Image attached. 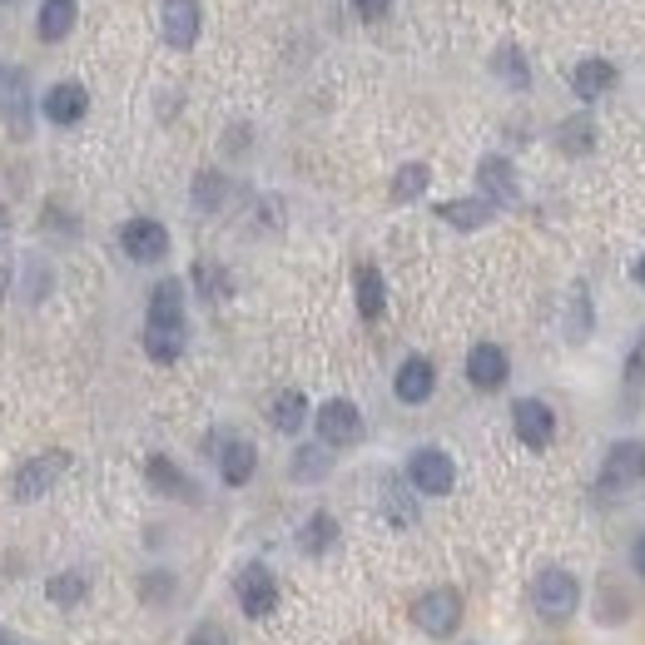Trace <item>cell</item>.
Instances as JSON below:
<instances>
[{
	"mask_svg": "<svg viewBox=\"0 0 645 645\" xmlns=\"http://www.w3.org/2000/svg\"><path fill=\"white\" fill-rule=\"evenodd\" d=\"M631 561H635V571L645 576V531H641V541H635V556H631Z\"/></svg>",
	"mask_w": 645,
	"mask_h": 645,
	"instance_id": "74e56055",
	"label": "cell"
},
{
	"mask_svg": "<svg viewBox=\"0 0 645 645\" xmlns=\"http://www.w3.org/2000/svg\"><path fill=\"white\" fill-rule=\"evenodd\" d=\"M45 119L50 125H80L85 119V109H90V90L85 85H75V80H60V85H50L45 90Z\"/></svg>",
	"mask_w": 645,
	"mask_h": 645,
	"instance_id": "8fae6325",
	"label": "cell"
},
{
	"mask_svg": "<svg viewBox=\"0 0 645 645\" xmlns=\"http://www.w3.org/2000/svg\"><path fill=\"white\" fill-rule=\"evenodd\" d=\"M531 606H537L541 621L566 625L571 615H576V606H580V580L571 576V571H561V566L541 571V576L531 580Z\"/></svg>",
	"mask_w": 645,
	"mask_h": 645,
	"instance_id": "6da1fadb",
	"label": "cell"
},
{
	"mask_svg": "<svg viewBox=\"0 0 645 645\" xmlns=\"http://www.w3.org/2000/svg\"><path fill=\"white\" fill-rule=\"evenodd\" d=\"M412 621H418L422 635H432V641H447V635L462 625V596L452 591V586H437V591L418 596V606H412Z\"/></svg>",
	"mask_w": 645,
	"mask_h": 645,
	"instance_id": "3957f363",
	"label": "cell"
},
{
	"mask_svg": "<svg viewBox=\"0 0 645 645\" xmlns=\"http://www.w3.org/2000/svg\"><path fill=\"white\" fill-rule=\"evenodd\" d=\"M119 248H125L134 263H160V258L169 254V228H164L160 219H129V224L119 228Z\"/></svg>",
	"mask_w": 645,
	"mask_h": 645,
	"instance_id": "52a82bcc",
	"label": "cell"
},
{
	"mask_svg": "<svg viewBox=\"0 0 645 645\" xmlns=\"http://www.w3.org/2000/svg\"><path fill=\"white\" fill-rule=\"evenodd\" d=\"M234 596H238V611H244L248 621H263V615L279 611V580H273V571L263 566V561H248V566L238 571Z\"/></svg>",
	"mask_w": 645,
	"mask_h": 645,
	"instance_id": "7a4b0ae2",
	"label": "cell"
},
{
	"mask_svg": "<svg viewBox=\"0 0 645 645\" xmlns=\"http://www.w3.org/2000/svg\"><path fill=\"white\" fill-rule=\"evenodd\" d=\"M254 467H258L254 442H228V447L219 452V477H224L228 486H244L248 477H254Z\"/></svg>",
	"mask_w": 645,
	"mask_h": 645,
	"instance_id": "ffe728a7",
	"label": "cell"
},
{
	"mask_svg": "<svg viewBox=\"0 0 645 645\" xmlns=\"http://www.w3.org/2000/svg\"><path fill=\"white\" fill-rule=\"evenodd\" d=\"M645 477V447L641 442H615L611 452H606V467H601V492H625V486H635Z\"/></svg>",
	"mask_w": 645,
	"mask_h": 645,
	"instance_id": "9c48e42d",
	"label": "cell"
},
{
	"mask_svg": "<svg viewBox=\"0 0 645 645\" xmlns=\"http://www.w3.org/2000/svg\"><path fill=\"white\" fill-rule=\"evenodd\" d=\"M556 144H561V150H566V154H586V150H591V144H596V129H591V119H586V115L566 119V125L556 129Z\"/></svg>",
	"mask_w": 645,
	"mask_h": 645,
	"instance_id": "4dcf8cb0",
	"label": "cell"
},
{
	"mask_svg": "<svg viewBox=\"0 0 645 645\" xmlns=\"http://www.w3.org/2000/svg\"><path fill=\"white\" fill-rule=\"evenodd\" d=\"M64 467H70V452H60V447L40 452V457L21 462V472L11 477V496H15V502H40V496L64 477Z\"/></svg>",
	"mask_w": 645,
	"mask_h": 645,
	"instance_id": "277c9868",
	"label": "cell"
},
{
	"mask_svg": "<svg viewBox=\"0 0 645 645\" xmlns=\"http://www.w3.org/2000/svg\"><path fill=\"white\" fill-rule=\"evenodd\" d=\"M194 283H199V293H204L209 303H224L228 293H234V279H228L219 263H209V258H199V263H194Z\"/></svg>",
	"mask_w": 645,
	"mask_h": 645,
	"instance_id": "f1b7e54d",
	"label": "cell"
},
{
	"mask_svg": "<svg viewBox=\"0 0 645 645\" xmlns=\"http://www.w3.org/2000/svg\"><path fill=\"white\" fill-rule=\"evenodd\" d=\"M383 512H387V521H392V527H412V521H418V506L408 502V492H402L398 482H387V492H383Z\"/></svg>",
	"mask_w": 645,
	"mask_h": 645,
	"instance_id": "d6a6232c",
	"label": "cell"
},
{
	"mask_svg": "<svg viewBox=\"0 0 645 645\" xmlns=\"http://www.w3.org/2000/svg\"><path fill=\"white\" fill-rule=\"evenodd\" d=\"M184 645H234V641H228V631H224L219 621H199V625L189 631V641H184Z\"/></svg>",
	"mask_w": 645,
	"mask_h": 645,
	"instance_id": "e575fe53",
	"label": "cell"
},
{
	"mask_svg": "<svg viewBox=\"0 0 645 645\" xmlns=\"http://www.w3.org/2000/svg\"><path fill=\"white\" fill-rule=\"evenodd\" d=\"M492 70H496V75H502L512 90H527V85H531V70H527V60H521V50H512V45H506V50H496Z\"/></svg>",
	"mask_w": 645,
	"mask_h": 645,
	"instance_id": "1f68e13d",
	"label": "cell"
},
{
	"mask_svg": "<svg viewBox=\"0 0 645 645\" xmlns=\"http://www.w3.org/2000/svg\"><path fill=\"white\" fill-rule=\"evenodd\" d=\"M70 25H75V0H45L40 5V40L45 45H55V40H64L70 35Z\"/></svg>",
	"mask_w": 645,
	"mask_h": 645,
	"instance_id": "7402d4cb",
	"label": "cell"
},
{
	"mask_svg": "<svg viewBox=\"0 0 645 645\" xmlns=\"http://www.w3.org/2000/svg\"><path fill=\"white\" fill-rule=\"evenodd\" d=\"M512 427L531 452H541V447H551V437H556V412H551L541 398H516L512 402Z\"/></svg>",
	"mask_w": 645,
	"mask_h": 645,
	"instance_id": "ba28073f",
	"label": "cell"
},
{
	"mask_svg": "<svg viewBox=\"0 0 645 645\" xmlns=\"http://www.w3.org/2000/svg\"><path fill=\"white\" fill-rule=\"evenodd\" d=\"M144 353L154 363H179L184 357V328H144Z\"/></svg>",
	"mask_w": 645,
	"mask_h": 645,
	"instance_id": "d4e9b609",
	"label": "cell"
},
{
	"mask_svg": "<svg viewBox=\"0 0 645 645\" xmlns=\"http://www.w3.org/2000/svg\"><path fill=\"white\" fill-rule=\"evenodd\" d=\"M383 308H387L383 273H377L373 263H363V269H357V313H363V318L373 322V318H383Z\"/></svg>",
	"mask_w": 645,
	"mask_h": 645,
	"instance_id": "603a6c76",
	"label": "cell"
},
{
	"mask_svg": "<svg viewBox=\"0 0 645 645\" xmlns=\"http://www.w3.org/2000/svg\"><path fill=\"white\" fill-rule=\"evenodd\" d=\"M0 645H31V641H25V635H15V631H5V625H0Z\"/></svg>",
	"mask_w": 645,
	"mask_h": 645,
	"instance_id": "f35d334b",
	"label": "cell"
},
{
	"mask_svg": "<svg viewBox=\"0 0 645 645\" xmlns=\"http://www.w3.org/2000/svg\"><path fill=\"white\" fill-rule=\"evenodd\" d=\"M224 194H228L224 174L204 169V174H199V179H194V209H199V214H214V209L224 204Z\"/></svg>",
	"mask_w": 645,
	"mask_h": 645,
	"instance_id": "f546056e",
	"label": "cell"
},
{
	"mask_svg": "<svg viewBox=\"0 0 645 645\" xmlns=\"http://www.w3.org/2000/svg\"><path fill=\"white\" fill-rule=\"evenodd\" d=\"M408 482L422 496H447L457 486V467H452V457L442 447H418L408 457Z\"/></svg>",
	"mask_w": 645,
	"mask_h": 645,
	"instance_id": "5b68a950",
	"label": "cell"
},
{
	"mask_svg": "<svg viewBox=\"0 0 645 645\" xmlns=\"http://www.w3.org/2000/svg\"><path fill=\"white\" fill-rule=\"evenodd\" d=\"M298 541H303V551H308V556H322V551H328V547L338 541V521H333L328 512H313L308 521H303Z\"/></svg>",
	"mask_w": 645,
	"mask_h": 645,
	"instance_id": "cb8c5ba5",
	"label": "cell"
},
{
	"mask_svg": "<svg viewBox=\"0 0 645 645\" xmlns=\"http://www.w3.org/2000/svg\"><path fill=\"white\" fill-rule=\"evenodd\" d=\"M293 482H322V477L333 472V457H328V452L322 447H298L293 452Z\"/></svg>",
	"mask_w": 645,
	"mask_h": 645,
	"instance_id": "484cf974",
	"label": "cell"
},
{
	"mask_svg": "<svg viewBox=\"0 0 645 645\" xmlns=\"http://www.w3.org/2000/svg\"><path fill=\"white\" fill-rule=\"evenodd\" d=\"M571 90H576L580 99H601L606 90H615V64L611 60H580L576 70H571Z\"/></svg>",
	"mask_w": 645,
	"mask_h": 645,
	"instance_id": "e0dca14e",
	"label": "cell"
},
{
	"mask_svg": "<svg viewBox=\"0 0 645 645\" xmlns=\"http://www.w3.org/2000/svg\"><path fill=\"white\" fill-rule=\"evenodd\" d=\"M144 477H150L154 492L179 496V502H199V486H194V477H189V472H179V467H174L169 457H150V462H144Z\"/></svg>",
	"mask_w": 645,
	"mask_h": 645,
	"instance_id": "2e32d148",
	"label": "cell"
},
{
	"mask_svg": "<svg viewBox=\"0 0 645 645\" xmlns=\"http://www.w3.org/2000/svg\"><path fill=\"white\" fill-rule=\"evenodd\" d=\"M5 228H11V209L0 204V234H5Z\"/></svg>",
	"mask_w": 645,
	"mask_h": 645,
	"instance_id": "ab89813d",
	"label": "cell"
},
{
	"mask_svg": "<svg viewBox=\"0 0 645 645\" xmlns=\"http://www.w3.org/2000/svg\"><path fill=\"white\" fill-rule=\"evenodd\" d=\"M174 591H179V586H174L169 571H150V576H140V601L144 606H169Z\"/></svg>",
	"mask_w": 645,
	"mask_h": 645,
	"instance_id": "836d02e7",
	"label": "cell"
},
{
	"mask_svg": "<svg viewBox=\"0 0 645 645\" xmlns=\"http://www.w3.org/2000/svg\"><path fill=\"white\" fill-rule=\"evenodd\" d=\"M269 422H273L279 432H289V437H293V432H298L303 422H308V398H303L298 387L279 392V398H273V408H269Z\"/></svg>",
	"mask_w": 645,
	"mask_h": 645,
	"instance_id": "44dd1931",
	"label": "cell"
},
{
	"mask_svg": "<svg viewBox=\"0 0 645 645\" xmlns=\"http://www.w3.org/2000/svg\"><path fill=\"white\" fill-rule=\"evenodd\" d=\"M144 328H184V283L179 279H160L150 289Z\"/></svg>",
	"mask_w": 645,
	"mask_h": 645,
	"instance_id": "5bb4252c",
	"label": "cell"
},
{
	"mask_svg": "<svg viewBox=\"0 0 645 645\" xmlns=\"http://www.w3.org/2000/svg\"><path fill=\"white\" fill-rule=\"evenodd\" d=\"M0 119L15 129V134H31V119H25V80L15 70H0Z\"/></svg>",
	"mask_w": 645,
	"mask_h": 645,
	"instance_id": "d6986e66",
	"label": "cell"
},
{
	"mask_svg": "<svg viewBox=\"0 0 645 645\" xmlns=\"http://www.w3.org/2000/svg\"><path fill=\"white\" fill-rule=\"evenodd\" d=\"M635 283H641V289H645V258H641V263H635Z\"/></svg>",
	"mask_w": 645,
	"mask_h": 645,
	"instance_id": "60d3db41",
	"label": "cell"
},
{
	"mask_svg": "<svg viewBox=\"0 0 645 645\" xmlns=\"http://www.w3.org/2000/svg\"><path fill=\"white\" fill-rule=\"evenodd\" d=\"M427 184H432V169H427V164H402V169L392 174V204H408V199L427 194Z\"/></svg>",
	"mask_w": 645,
	"mask_h": 645,
	"instance_id": "83f0119b",
	"label": "cell"
},
{
	"mask_svg": "<svg viewBox=\"0 0 645 645\" xmlns=\"http://www.w3.org/2000/svg\"><path fill=\"white\" fill-rule=\"evenodd\" d=\"M506 373H512V363H506V348L477 343L472 353H467V383L482 387V392H496V387L506 383Z\"/></svg>",
	"mask_w": 645,
	"mask_h": 645,
	"instance_id": "7c38bea8",
	"label": "cell"
},
{
	"mask_svg": "<svg viewBox=\"0 0 645 645\" xmlns=\"http://www.w3.org/2000/svg\"><path fill=\"white\" fill-rule=\"evenodd\" d=\"M492 214H496V204H486L482 194L477 199H447V204H437V219L452 228H482V224H492Z\"/></svg>",
	"mask_w": 645,
	"mask_h": 645,
	"instance_id": "ac0fdd59",
	"label": "cell"
},
{
	"mask_svg": "<svg viewBox=\"0 0 645 645\" xmlns=\"http://www.w3.org/2000/svg\"><path fill=\"white\" fill-rule=\"evenodd\" d=\"M313 427H318L322 447H353V442H363V412L348 398H333L313 412Z\"/></svg>",
	"mask_w": 645,
	"mask_h": 645,
	"instance_id": "8992f818",
	"label": "cell"
},
{
	"mask_svg": "<svg viewBox=\"0 0 645 645\" xmlns=\"http://www.w3.org/2000/svg\"><path fill=\"white\" fill-rule=\"evenodd\" d=\"M387 5H392V0H353V11L363 15V21H377V15H387Z\"/></svg>",
	"mask_w": 645,
	"mask_h": 645,
	"instance_id": "d590c367",
	"label": "cell"
},
{
	"mask_svg": "<svg viewBox=\"0 0 645 645\" xmlns=\"http://www.w3.org/2000/svg\"><path fill=\"white\" fill-rule=\"evenodd\" d=\"M392 392H398V402H408V408H422V402L437 392V367H432L427 357H408V363L398 367V377H392Z\"/></svg>",
	"mask_w": 645,
	"mask_h": 645,
	"instance_id": "30bf717a",
	"label": "cell"
},
{
	"mask_svg": "<svg viewBox=\"0 0 645 645\" xmlns=\"http://www.w3.org/2000/svg\"><path fill=\"white\" fill-rule=\"evenodd\" d=\"M477 184H482V199L496 209L516 204V169L512 160H502V154H486L482 164H477Z\"/></svg>",
	"mask_w": 645,
	"mask_h": 645,
	"instance_id": "4fadbf2b",
	"label": "cell"
},
{
	"mask_svg": "<svg viewBox=\"0 0 645 645\" xmlns=\"http://www.w3.org/2000/svg\"><path fill=\"white\" fill-rule=\"evenodd\" d=\"M85 591H90V580L80 576V571H60V576H50V586H45L50 606H64V611L85 601Z\"/></svg>",
	"mask_w": 645,
	"mask_h": 645,
	"instance_id": "4316f807",
	"label": "cell"
},
{
	"mask_svg": "<svg viewBox=\"0 0 645 645\" xmlns=\"http://www.w3.org/2000/svg\"><path fill=\"white\" fill-rule=\"evenodd\" d=\"M199 25H204L199 0H164V40H169L174 50H189V45L199 40Z\"/></svg>",
	"mask_w": 645,
	"mask_h": 645,
	"instance_id": "9a60e30c",
	"label": "cell"
},
{
	"mask_svg": "<svg viewBox=\"0 0 645 645\" xmlns=\"http://www.w3.org/2000/svg\"><path fill=\"white\" fill-rule=\"evenodd\" d=\"M11 283H15V263H11V258H0V303H5Z\"/></svg>",
	"mask_w": 645,
	"mask_h": 645,
	"instance_id": "8d00e7d4",
	"label": "cell"
}]
</instances>
